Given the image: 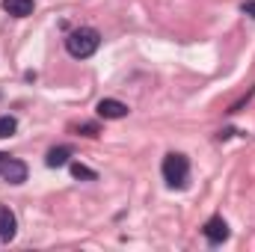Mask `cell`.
Wrapping results in <instances>:
<instances>
[{
    "instance_id": "5b68a950",
    "label": "cell",
    "mask_w": 255,
    "mask_h": 252,
    "mask_svg": "<svg viewBox=\"0 0 255 252\" xmlns=\"http://www.w3.org/2000/svg\"><path fill=\"white\" fill-rule=\"evenodd\" d=\"M205 238H208L211 244H223V241L229 238V223H226L223 217H211V220L205 223Z\"/></svg>"
},
{
    "instance_id": "30bf717a",
    "label": "cell",
    "mask_w": 255,
    "mask_h": 252,
    "mask_svg": "<svg viewBox=\"0 0 255 252\" xmlns=\"http://www.w3.org/2000/svg\"><path fill=\"white\" fill-rule=\"evenodd\" d=\"M71 175L74 178H83V181H95V172L89 166H83V163H71Z\"/></svg>"
},
{
    "instance_id": "52a82bcc",
    "label": "cell",
    "mask_w": 255,
    "mask_h": 252,
    "mask_svg": "<svg viewBox=\"0 0 255 252\" xmlns=\"http://www.w3.org/2000/svg\"><path fill=\"white\" fill-rule=\"evenodd\" d=\"M33 0H3V9L9 12V15H15V18H27V15H33Z\"/></svg>"
},
{
    "instance_id": "7a4b0ae2",
    "label": "cell",
    "mask_w": 255,
    "mask_h": 252,
    "mask_svg": "<svg viewBox=\"0 0 255 252\" xmlns=\"http://www.w3.org/2000/svg\"><path fill=\"white\" fill-rule=\"evenodd\" d=\"M163 178L169 187H184L187 184V172H190V163L184 154H166L163 157Z\"/></svg>"
},
{
    "instance_id": "7c38bea8",
    "label": "cell",
    "mask_w": 255,
    "mask_h": 252,
    "mask_svg": "<svg viewBox=\"0 0 255 252\" xmlns=\"http://www.w3.org/2000/svg\"><path fill=\"white\" fill-rule=\"evenodd\" d=\"M244 12H250V15L255 18V0H250V3H244Z\"/></svg>"
},
{
    "instance_id": "277c9868",
    "label": "cell",
    "mask_w": 255,
    "mask_h": 252,
    "mask_svg": "<svg viewBox=\"0 0 255 252\" xmlns=\"http://www.w3.org/2000/svg\"><path fill=\"white\" fill-rule=\"evenodd\" d=\"M95 113H98L101 119H125L128 116V104L116 101V98H101L98 107H95Z\"/></svg>"
},
{
    "instance_id": "6da1fadb",
    "label": "cell",
    "mask_w": 255,
    "mask_h": 252,
    "mask_svg": "<svg viewBox=\"0 0 255 252\" xmlns=\"http://www.w3.org/2000/svg\"><path fill=\"white\" fill-rule=\"evenodd\" d=\"M98 45H101V36H98V30H92V27H80V30L68 33V39H65L68 54L77 57V60L92 57V54L98 51Z\"/></svg>"
},
{
    "instance_id": "8fae6325",
    "label": "cell",
    "mask_w": 255,
    "mask_h": 252,
    "mask_svg": "<svg viewBox=\"0 0 255 252\" xmlns=\"http://www.w3.org/2000/svg\"><path fill=\"white\" fill-rule=\"evenodd\" d=\"M80 133L83 136H98V125H80Z\"/></svg>"
},
{
    "instance_id": "ba28073f",
    "label": "cell",
    "mask_w": 255,
    "mask_h": 252,
    "mask_svg": "<svg viewBox=\"0 0 255 252\" xmlns=\"http://www.w3.org/2000/svg\"><path fill=\"white\" fill-rule=\"evenodd\" d=\"M68 157H71V151H68L65 145H60V148H51V151H48L45 163H48V166H65V163H68Z\"/></svg>"
},
{
    "instance_id": "3957f363",
    "label": "cell",
    "mask_w": 255,
    "mask_h": 252,
    "mask_svg": "<svg viewBox=\"0 0 255 252\" xmlns=\"http://www.w3.org/2000/svg\"><path fill=\"white\" fill-rule=\"evenodd\" d=\"M0 178H6L9 184H21L27 181V166L9 154H0Z\"/></svg>"
},
{
    "instance_id": "9c48e42d",
    "label": "cell",
    "mask_w": 255,
    "mask_h": 252,
    "mask_svg": "<svg viewBox=\"0 0 255 252\" xmlns=\"http://www.w3.org/2000/svg\"><path fill=\"white\" fill-rule=\"evenodd\" d=\"M18 130V119L15 116H0V139H9Z\"/></svg>"
},
{
    "instance_id": "8992f818",
    "label": "cell",
    "mask_w": 255,
    "mask_h": 252,
    "mask_svg": "<svg viewBox=\"0 0 255 252\" xmlns=\"http://www.w3.org/2000/svg\"><path fill=\"white\" fill-rule=\"evenodd\" d=\"M18 235V220H15V214L6 208V205H0V241H12Z\"/></svg>"
}]
</instances>
